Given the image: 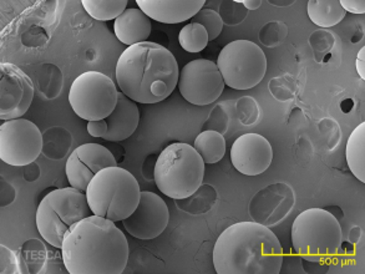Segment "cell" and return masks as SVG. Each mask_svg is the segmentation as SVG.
I'll list each match as a JSON object with an SVG mask.
<instances>
[{"label": "cell", "mask_w": 365, "mask_h": 274, "mask_svg": "<svg viewBox=\"0 0 365 274\" xmlns=\"http://www.w3.org/2000/svg\"><path fill=\"white\" fill-rule=\"evenodd\" d=\"M128 238L114 220L93 215L70 228L61 245L70 274H121L128 262Z\"/></svg>", "instance_id": "cell-1"}, {"label": "cell", "mask_w": 365, "mask_h": 274, "mask_svg": "<svg viewBox=\"0 0 365 274\" xmlns=\"http://www.w3.org/2000/svg\"><path fill=\"white\" fill-rule=\"evenodd\" d=\"M115 76L121 93L135 103H158L178 88L180 68L168 48L143 41L123 50Z\"/></svg>", "instance_id": "cell-2"}, {"label": "cell", "mask_w": 365, "mask_h": 274, "mask_svg": "<svg viewBox=\"0 0 365 274\" xmlns=\"http://www.w3.org/2000/svg\"><path fill=\"white\" fill-rule=\"evenodd\" d=\"M283 248L266 225L243 220L220 235L213 247V267L218 274H278Z\"/></svg>", "instance_id": "cell-3"}, {"label": "cell", "mask_w": 365, "mask_h": 274, "mask_svg": "<svg viewBox=\"0 0 365 274\" xmlns=\"http://www.w3.org/2000/svg\"><path fill=\"white\" fill-rule=\"evenodd\" d=\"M205 162L195 147L173 142L163 148L153 170V180L165 196L186 200L202 185Z\"/></svg>", "instance_id": "cell-4"}, {"label": "cell", "mask_w": 365, "mask_h": 274, "mask_svg": "<svg viewBox=\"0 0 365 274\" xmlns=\"http://www.w3.org/2000/svg\"><path fill=\"white\" fill-rule=\"evenodd\" d=\"M85 193L94 215L116 223L123 222L136 210L141 188L131 172L113 166L96 173Z\"/></svg>", "instance_id": "cell-5"}, {"label": "cell", "mask_w": 365, "mask_h": 274, "mask_svg": "<svg viewBox=\"0 0 365 274\" xmlns=\"http://www.w3.org/2000/svg\"><path fill=\"white\" fill-rule=\"evenodd\" d=\"M292 245L298 255L308 262L334 258L343 245L339 220L329 210L309 208L297 215L292 225Z\"/></svg>", "instance_id": "cell-6"}, {"label": "cell", "mask_w": 365, "mask_h": 274, "mask_svg": "<svg viewBox=\"0 0 365 274\" xmlns=\"http://www.w3.org/2000/svg\"><path fill=\"white\" fill-rule=\"evenodd\" d=\"M86 193L74 187L49 192L36 210V228L50 245L61 250L65 235L79 220L93 215Z\"/></svg>", "instance_id": "cell-7"}, {"label": "cell", "mask_w": 365, "mask_h": 274, "mask_svg": "<svg viewBox=\"0 0 365 274\" xmlns=\"http://www.w3.org/2000/svg\"><path fill=\"white\" fill-rule=\"evenodd\" d=\"M223 81L235 90H250L261 83L267 73L264 51L250 40H235L226 45L217 58Z\"/></svg>", "instance_id": "cell-8"}, {"label": "cell", "mask_w": 365, "mask_h": 274, "mask_svg": "<svg viewBox=\"0 0 365 274\" xmlns=\"http://www.w3.org/2000/svg\"><path fill=\"white\" fill-rule=\"evenodd\" d=\"M119 91L114 81L100 71H85L75 78L69 91L74 113L89 121L108 118L118 105Z\"/></svg>", "instance_id": "cell-9"}, {"label": "cell", "mask_w": 365, "mask_h": 274, "mask_svg": "<svg viewBox=\"0 0 365 274\" xmlns=\"http://www.w3.org/2000/svg\"><path fill=\"white\" fill-rule=\"evenodd\" d=\"M44 138L39 128L26 118L8 120L0 126V158L10 166L25 167L40 156Z\"/></svg>", "instance_id": "cell-10"}, {"label": "cell", "mask_w": 365, "mask_h": 274, "mask_svg": "<svg viewBox=\"0 0 365 274\" xmlns=\"http://www.w3.org/2000/svg\"><path fill=\"white\" fill-rule=\"evenodd\" d=\"M225 86L220 68L211 60H192L180 70V93L187 103L196 106L215 103L222 95Z\"/></svg>", "instance_id": "cell-11"}, {"label": "cell", "mask_w": 365, "mask_h": 274, "mask_svg": "<svg viewBox=\"0 0 365 274\" xmlns=\"http://www.w3.org/2000/svg\"><path fill=\"white\" fill-rule=\"evenodd\" d=\"M34 93V83L19 66L0 64V118L3 121L24 116Z\"/></svg>", "instance_id": "cell-12"}, {"label": "cell", "mask_w": 365, "mask_h": 274, "mask_svg": "<svg viewBox=\"0 0 365 274\" xmlns=\"http://www.w3.org/2000/svg\"><path fill=\"white\" fill-rule=\"evenodd\" d=\"M168 220L170 210L163 197L153 192L141 191L136 210L123 220V225L128 235L138 240H148L163 233Z\"/></svg>", "instance_id": "cell-13"}, {"label": "cell", "mask_w": 365, "mask_h": 274, "mask_svg": "<svg viewBox=\"0 0 365 274\" xmlns=\"http://www.w3.org/2000/svg\"><path fill=\"white\" fill-rule=\"evenodd\" d=\"M113 166H118L113 152L100 143H84L70 153L65 172L70 186L86 192L96 173Z\"/></svg>", "instance_id": "cell-14"}, {"label": "cell", "mask_w": 365, "mask_h": 274, "mask_svg": "<svg viewBox=\"0 0 365 274\" xmlns=\"http://www.w3.org/2000/svg\"><path fill=\"white\" fill-rule=\"evenodd\" d=\"M231 161L238 172L245 176H258L266 172L273 161V147L266 137L259 133H243L233 142Z\"/></svg>", "instance_id": "cell-15"}, {"label": "cell", "mask_w": 365, "mask_h": 274, "mask_svg": "<svg viewBox=\"0 0 365 274\" xmlns=\"http://www.w3.org/2000/svg\"><path fill=\"white\" fill-rule=\"evenodd\" d=\"M136 4L150 19L163 24H180L192 19L205 6V0H138Z\"/></svg>", "instance_id": "cell-16"}, {"label": "cell", "mask_w": 365, "mask_h": 274, "mask_svg": "<svg viewBox=\"0 0 365 274\" xmlns=\"http://www.w3.org/2000/svg\"><path fill=\"white\" fill-rule=\"evenodd\" d=\"M105 121L108 123V133L103 137L104 140L113 142L126 140L136 131L140 123L138 103L119 93L118 105Z\"/></svg>", "instance_id": "cell-17"}, {"label": "cell", "mask_w": 365, "mask_h": 274, "mask_svg": "<svg viewBox=\"0 0 365 274\" xmlns=\"http://www.w3.org/2000/svg\"><path fill=\"white\" fill-rule=\"evenodd\" d=\"M151 30V19L140 8L125 10L114 21L116 38L128 46L148 41Z\"/></svg>", "instance_id": "cell-18"}, {"label": "cell", "mask_w": 365, "mask_h": 274, "mask_svg": "<svg viewBox=\"0 0 365 274\" xmlns=\"http://www.w3.org/2000/svg\"><path fill=\"white\" fill-rule=\"evenodd\" d=\"M307 10L309 19L321 28H333L346 15L339 0H309Z\"/></svg>", "instance_id": "cell-19"}, {"label": "cell", "mask_w": 365, "mask_h": 274, "mask_svg": "<svg viewBox=\"0 0 365 274\" xmlns=\"http://www.w3.org/2000/svg\"><path fill=\"white\" fill-rule=\"evenodd\" d=\"M346 163L351 173L365 182V123L356 126L348 138L346 148Z\"/></svg>", "instance_id": "cell-20"}, {"label": "cell", "mask_w": 365, "mask_h": 274, "mask_svg": "<svg viewBox=\"0 0 365 274\" xmlns=\"http://www.w3.org/2000/svg\"><path fill=\"white\" fill-rule=\"evenodd\" d=\"M193 147L202 157L205 163H217L226 155V140L222 133L215 130L200 133L195 140Z\"/></svg>", "instance_id": "cell-21"}, {"label": "cell", "mask_w": 365, "mask_h": 274, "mask_svg": "<svg viewBox=\"0 0 365 274\" xmlns=\"http://www.w3.org/2000/svg\"><path fill=\"white\" fill-rule=\"evenodd\" d=\"M86 13L100 21L116 20L128 8V0H83Z\"/></svg>", "instance_id": "cell-22"}, {"label": "cell", "mask_w": 365, "mask_h": 274, "mask_svg": "<svg viewBox=\"0 0 365 274\" xmlns=\"http://www.w3.org/2000/svg\"><path fill=\"white\" fill-rule=\"evenodd\" d=\"M208 34L202 25L190 23L180 30L178 43L187 53H201L207 48Z\"/></svg>", "instance_id": "cell-23"}, {"label": "cell", "mask_w": 365, "mask_h": 274, "mask_svg": "<svg viewBox=\"0 0 365 274\" xmlns=\"http://www.w3.org/2000/svg\"><path fill=\"white\" fill-rule=\"evenodd\" d=\"M191 23L202 25L208 34V39H217L220 34L222 33L223 19L221 15L218 14L216 10L210 8H202L197 14L191 19Z\"/></svg>", "instance_id": "cell-24"}, {"label": "cell", "mask_w": 365, "mask_h": 274, "mask_svg": "<svg viewBox=\"0 0 365 274\" xmlns=\"http://www.w3.org/2000/svg\"><path fill=\"white\" fill-rule=\"evenodd\" d=\"M341 8L349 11L351 14H364L365 1L364 0H339Z\"/></svg>", "instance_id": "cell-25"}, {"label": "cell", "mask_w": 365, "mask_h": 274, "mask_svg": "<svg viewBox=\"0 0 365 274\" xmlns=\"http://www.w3.org/2000/svg\"><path fill=\"white\" fill-rule=\"evenodd\" d=\"M88 133L93 137H103L108 133V123L104 120L98 121H89L88 123Z\"/></svg>", "instance_id": "cell-26"}, {"label": "cell", "mask_w": 365, "mask_h": 274, "mask_svg": "<svg viewBox=\"0 0 365 274\" xmlns=\"http://www.w3.org/2000/svg\"><path fill=\"white\" fill-rule=\"evenodd\" d=\"M356 71L363 80H365V48H361L356 56Z\"/></svg>", "instance_id": "cell-27"}, {"label": "cell", "mask_w": 365, "mask_h": 274, "mask_svg": "<svg viewBox=\"0 0 365 274\" xmlns=\"http://www.w3.org/2000/svg\"><path fill=\"white\" fill-rule=\"evenodd\" d=\"M237 3L245 5L248 10H257L262 5V0H237Z\"/></svg>", "instance_id": "cell-28"}]
</instances>
